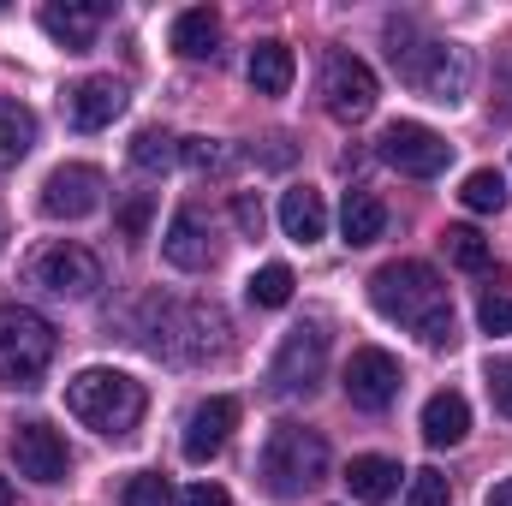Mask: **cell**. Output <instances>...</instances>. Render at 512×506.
<instances>
[{
	"instance_id": "obj_1",
	"label": "cell",
	"mask_w": 512,
	"mask_h": 506,
	"mask_svg": "<svg viewBox=\"0 0 512 506\" xmlns=\"http://www.w3.org/2000/svg\"><path fill=\"white\" fill-rule=\"evenodd\" d=\"M370 304L382 310L387 322H399V328H411L423 346H453L459 340V328H453V298H447V286H441V274L429 268V262H387L370 274Z\"/></svg>"
},
{
	"instance_id": "obj_2",
	"label": "cell",
	"mask_w": 512,
	"mask_h": 506,
	"mask_svg": "<svg viewBox=\"0 0 512 506\" xmlns=\"http://www.w3.org/2000/svg\"><path fill=\"white\" fill-rule=\"evenodd\" d=\"M387 60H393V72L417 90V96H429V102H465V90H471V54L459 48V42H441V36H423L411 18H387Z\"/></svg>"
},
{
	"instance_id": "obj_3",
	"label": "cell",
	"mask_w": 512,
	"mask_h": 506,
	"mask_svg": "<svg viewBox=\"0 0 512 506\" xmlns=\"http://www.w3.org/2000/svg\"><path fill=\"white\" fill-rule=\"evenodd\" d=\"M143 381H131L126 370H108V364H96V370H78V376L66 381V411L84 423V429H96V435H108V441H126L131 429L143 423Z\"/></svg>"
},
{
	"instance_id": "obj_4",
	"label": "cell",
	"mask_w": 512,
	"mask_h": 506,
	"mask_svg": "<svg viewBox=\"0 0 512 506\" xmlns=\"http://www.w3.org/2000/svg\"><path fill=\"white\" fill-rule=\"evenodd\" d=\"M256 471H262V489L274 501H298L316 483H328V441L316 429H304V423H274L268 441H262Z\"/></svg>"
},
{
	"instance_id": "obj_5",
	"label": "cell",
	"mask_w": 512,
	"mask_h": 506,
	"mask_svg": "<svg viewBox=\"0 0 512 506\" xmlns=\"http://www.w3.org/2000/svg\"><path fill=\"white\" fill-rule=\"evenodd\" d=\"M143 346L167 364H209L227 352V316L215 304H155V328Z\"/></svg>"
},
{
	"instance_id": "obj_6",
	"label": "cell",
	"mask_w": 512,
	"mask_h": 506,
	"mask_svg": "<svg viewBox=\"0 0 512 506\" xmlns=\"http://www.w3.org/2000/svg\"><path fill=\"white\" fill-rule=\"evenodd\" d=\"M60 352V334L42 310L30 304H0V381L6 387H36Z\"/></svg>"
},
{
	"instance_id": "obj_7",
	"label": "cell",
	"mask_w": 512,
	"mask_h": 506,
	"mask_svg": "<svg viewBox=\"0 0 512 506\" xmlns=\"http://www.w3.org/2000/svg\"><path fill=\"white\" fill-rule=\"evenodd\" d=\"M322 370H328V328H322V322H298V328L280 340L274 364H268V393H280V399H310L316 381H322Z\"/></svg>"
},
{
	"instance_id": "obj_8",
	"label": "cell",
	"mask_w": 512,
	"mask_h": 506,
	"mask_svg": "<svg viewBox=\"0 0 512 506\" xmlns=\"http://www.w3.org/2000/svg\"><path fill=\"white\" fill-rule=\"evenodd\" d=\"M382 161L399 167L405 179H435V173H447L453 143L435 126H423V120H393V126L382 131Z\"/></svg>"
},
{
	"instance_id": "obj_9",
	"label": "cell",
	"mask_w": 512,
	"mask_h": 506,
	"mask_svg": "<svg viewBox=\"0 0 512 506\" xmlns=\"http://www.w3.org/2000/svg\"><path fill=\"white\" fill-rule=\"evenodd\" d=\"M376 96H382V84H376V72L358 60V54H328V66H322V108L334 114V120H370L376 114Z\"/></svg>"
},
{
	"instance_id": "obj_10",
	"label": "cell",
	"mask_w": 512,
	"mask_h": 506,
	"mask_svg": "<svg viewBox=\"0 0 512 506\" xmlns=\"http://www.w3.org/2000/svg\"><path fill=\"white\" fill-rule=\"evenodd\" d=\"M102 191H108V179H102V167H90V161H66V167H54L48 179H42V215L48 221H84V215H96L102 209Z\"/></svg>"
},
{
	"instance_id": "obj_11",
	"label": "cell",
	"mask_w": 512,
	"mask_h": 506,
	"mask_svg": "<svg viewBox=\"0 0 512 506\" xmlns=\"http://www.w3.org/2000/svg\"><path fill=\"white\" fill-rule=\"evenodd\" d=\"M30 280L36 286H48V292H60V298H90L96 286H102V262L84 251V245H42V251L30 256Z\"/></svg>"
},
{
	"instance_id": "obj_12",
	"label": "cell",
	"mask_w": 512,
	"mask_h": 506,
	"mask_svg": "<svg viewBox=\"0 0 512 506\" xmlns=\"http://www.w3.org/2000/svg\"><path fill=\"white\" fill-rule=\"evenodd\" d=\"M346 399L358 405V411H387L393 399H399V358L382 352V346H358L352 358H346Z\"/></svg>"
},
{
	"instance_id": "obj_13",
	"label": "cell",
	"mask_w": 512,
	"mask_h": 506,
	"mask_svg": "<svg viewBox=\"0 0 512 506\" xmlns=\"http://www.w3.org/2000/svg\"><path fill=\"white\" fill-rule=\"evenodd\" d=\"M233 429H239V399H227V393H215V399H203L191 417H185V435H179V447H185V459L191 465H209L227 441H233Z\"/></svg>"
},
{
	"instance_id": "obj_14",
	"label": "cell",
	"mask_w": 512,
	"mask_h": 506,
	"mask_svg": "<svg viewBox=\"0 0 512 506\" xmlns=\"http://www.w3.org/2000/svg\"><path fill=\"white\" fill-rule=\"evenodd\" d=\"M12 465H18V477H30V483H66L72 453H66V441H60L48 423H18V435H12Z\"/></svg>"
},
{
	"instance_id": "obj_15",
	"label": "cell",
	"mask_w": 512,
	"mask_h": 506,
	"mask_svg": "<svg viewBox=\"0 0 512 506\" xmlns=\"http://www.w3.org/2000/svg\"><path fill=\"white\" fill-rule=\"evenodd\" d=\"M161 256L179 268V274H203V268H215V239H209V221H203V209H173V221H167V233H161Z\"/></svg>"
},
{
	"instance_id": "obj_16",
	"label": "cell",
	"mask_w": 512,
	"mask_h": 506,
	"mask_svg": "<svg viewBox=\"0 0 512 506\" xmlns=\"http://www.w3.org/2000/svg\"><path fill=\"white\" fill-rule=\"evenodd\" d=\"M120 114H126V84L108 78V72L78 78V84L66 90V120H72L78 131H102V126H114Z\"/></svg>"
},
{
	"instance_id": "obj_17",
	"label": "cell",
	"mask_w": 512,
	"mask_h": 506,
	"mask_svg": "<svg viewBox=\"0 0 512 506\" xmlns=\"http://www.w3.org/2000/svg\"><path fill=\"white\" fill-rule=\"evenodd\" d=\"M102 18H108V6H84V0H48L42 12H36V24L66 48V54H84V48H96V30H102Z\"/></svg>"
},
{
	"instance_id": "obj_18",
	"label": "cell",
	"mask_w": 512,
	"mask_h": 506,
	"mask_svg": "<svg viewBox=\"0 0 512 506\" xmlns=\"http://www.w3.org/2000/svg\"><path fill=\"white\" fill-rule=\"evenodd\" d=\"M280 233H286L292 245H316V239L328 233V203H322L316 185H292V191H280Z\"/></svg>"
},
{
	"instance_id": "obj_19",
	"label": "cell",
	"mask_w": 512,
	"mask_h": 506,
	"mask_svg": "<svg viewBox=\"0 0 512 506\" xmlns=\"http://www.w3.org/2000/svg\"><path fill=\"white\" fill-rule=\"evenodd\" d=\"M399 477H405V471H399L393 459H382V453H358V459L346 465V477H340V483L352 489V501L382 506V501H393V495H399Z\"/></svg>"
},
{
	"instance_id": "obj_20",
	"label": "cell",
	"mask_w": 512,
	"mask_h": 506,
	"mask_svg": "<svg viewBox=\"0 0 512 506\" xmlns=\"http://www.w3.org/2000/svg\"><path fill=\"white\" fill-rule=\"evenodd\" d=\"M471 435V405H465V393H435L429 405H423V441L429 447H459Z\"/></svg>"
},
{
	"instance_id": "obj_21",
	"label": "cell",
	"mask_w": 512,
	"mask_h": 506,
	"mask_svg": "<svg viewBox=\"0 0 512 506\" xmlns=\"http://www.w3.org/2000/svg\"><path fill=\"white\" fill-rule=\"evenodd\" d=\"M292 72H298V60H292V48L286 42H256L251 48V66H245V78H251L256 96H286L292 90Z\"/></svg>"
},
{
	"instance_id": "obj_22",
	"label": "cell",
	"mask_w": 512,
	"mask_h": 506,
	"mask_svg": "<svg viewBox=\"0 0 512 506\" xmlns=\"http://www.w3.org/2000/svg\"><path fill=\"white\" fill-rule=\"evenodd\" d=\"M340 233H346V245H376L387 233V209L376 191H346V203H340Z\"/></svg>"
},
{
	"instance_id": "obj_23",
	"label": "cell",
	"mask_w": 512,
	"mask_h": 506,
	"mask_svg": "<svg viewBox=\"0 0 512 506\" xmlns=\"http://www.w3.org/2000/svg\"><path fill=\"white\" fill-rule=\"evenodd\" d=\"M215 42H221V12H209V6H185V12L173 18V48H179L185 60H209Z\"/></svg>"
},
{
	"instance_id": "obj_24",
	"label": "cell",
	"mask_w": 512,
	"mask_h": 506,
	"mask_svg": "<svg viewBox=\"0 0 512 506\" xmlns=\"http://www.w3.org/2000/svg\"><path fill=\"white\" fill-rule=\"evenodd\" d=\"M30 149H36V114H30L24 102H6V96H0V173L18 167Z\"/></svg>"
},
{
	"instance_id": "obj_25",
	"label": "cell",
	"mask_w": 512,
	"mask_h": 506,
	"mask_svg": "<svg viewBox=\"0 0 512 506\" xmlns=\"http://www.w3.org/2000/svg\"><path fill=\"white\" fill-rule=\"evenodd\" d=\"M459 203H465L471 215H501V209H507V179H501L495 167H477V173H465Z\"/></svg>"
},
{
	"instance_id": "obj_26",
	"label": "cell",
	"mask_w": 512,
	"mask_h": 506,
	"mask_svg": "<svg viewBox=\"0 0 512 506\" xmlns=\"http://www.w3.org/2000/svg\"><path fill=\"white\" fill-rule=\"evenodd\" d=\"M292 268L286 262H268V268H256L251 280H245V298H251L256 310H280V304H292Z\"/></svg>"
},
{
	"instance_id": "obj_27",
	"label": "cell",
	"mask_w": 512,
	"mask_h": 506,
	"mask_svg": "<svg viewBox=\"0 0 512 506\" xmlns=\"http://www.w3.org/2000/svg\"><path fill=\"white\" fill-rule=\"evenodd\" d=\"M173 161H179V143H173L161 126H143L137 137H131V167H143V173H167Z\"/></svg>"
},
{
	"instance_id": "obj_28",
	"label": "cell",
	"mask_w": 512,
	"mask_h": 506,
	"mask_svg": "<svg viewBox=\"0 0 512 506\" xmlns=\"http://www.w3.org/2000/svg\"><path fill=\"white\" fill-rule=\"evenodd\" d=\"M179 161H185L191 173H203V179H209V173H233V161H239V155H233L221 137H185V143H179Z\"/></svg>"
},
{
	"instance_id": "obj_29",
	"label": "cell",
	"mask_w": 512,
	"mask_h": 506,
	"mask_svg": "<svg viewBox=\"0 0 512 506\" xmlns=\"http://www.w3.org/2000/svg\"><path fill=\"white\" fill-rule=\"evenodd\" d=\"M447 256H453L465 274H489V268H495V251H489V239H483L477 227H447Z\"/></svg>"
},
{
	"instance_id": "obj_30",
	"label": "cell",
	"mask_w": 512,
	"mask_h": 506,
	"mask_svg": "<svg viewBox=\"0 0 512 506\" xmlns=\"http://www.w3.org/2000/svg\"><path fill=\"white\" fill-rule=\"evenodd\" d=\"M120 501L126 506H173V483H167L161 471H137V477H126Z\"/></svg>"
},
{
	"instance_id": "obj_31",
	"label": "cell",
	"mask_w": 512,
	"mask_h": 506,
	"mask_svg": "<svg viewBox=\"0 0 512 506\" xmlns=\"http://www.w3.org/2000/svg\"><path fill=\"white\" fill-rule=\"evenodd\" d=\"M411 506H453V483H447L435 465L411 471Z\"/></svg>"
},
{
	"instance_id": "obj_32",
	"label": "cell",
	"mask_w": 512,
	"mask_h": 506,
	"mask_svg": "<svg viewBox=\"0 0 512 506\" xmlns=\"http://www.w3.org/2000/svg\"><path fill=\"white\" fill-rule=\"evenodd\" d=\"M477 322H483V334H512V298L489 292V298L477 304Z\"/></svg>"
},
{
	"instance_id": "obj_33",
	"label": "cell",
	"mask_w": 512,
	"mask_h": 506,
	"mask_svg": "<svg viewBox=\"0 0 512 506\" xmlns=\"http://www.w3.org/2000/svg\"><path fill=\"white\" fill-rule=\"evenodd\" d=\"M233 221H239L245 239H262V221H268V215H262V203H256L251 191H239V197H233Z\"/></svg>"
},
{
	"instance_id": "obj_34",
	"label": "cell",
	"mask_w": 512,
	"mask_h": 506,
	"mask_svg": "<svg viewBox=\"0 0 512 506\" xmlns=\"http://www.w3.org/2000/svg\"><path fill=\"white\" fill-rule=\"evenodd\" d=\"M489 393H495V411L512 417V358H495L489 364Z\"/></svg>"
},
{
	"instance_id": "obj_35",
	"label": "cell",
	"mask_w": 512,
	"mask_h": 506,
	"mask_svg": "<svg viewBox=\"0 0 512 506\" xmlns=\"http://www.w3.org/2000/svg\"><path fill=\"white\" fill-rule=\"evenodd\" d=\"M179 506H233V495H227L221 483H191V489L179 495Z\"/></svg>"
},
{
	"instance_id": "obj_36",
	"label": "cell",
	"mask_w": 512,
	"mask_h": 506,
	"mask_svg": "<svg viewBox=\"0 0 512 506\" xmlns=\"http://www.w3.org/2000/svg\"><path fill=\"white\" fill-rule=\"evenodd\" d=\"M143 221H149V197H131L126 209H120V233L126 239H143Z\"/></svg>"
},
{
	"instance_id": "obj_37",
	"label": "cell",
	"mask_w": 512,
	"mask_h": 506,
	"mask_svg": "<svg viewBox=\"0 0 512 506\" xmlns=\"http://www.w3.org/2000/svg\"><path fill=\"white\" fill-rule=\"evenodd\" d=\"M489 506H512V477L501 483V489H489Z\"/></svg>"
},
{
	"instance_id": "obj_38",
	"label": "cell",
	"mask_w": 512,
	"mask_h": 506,
	"mask_svg": "<svg viewBox=\"0 0 512 506\" xmlns=\"http://www.w3.org/2000/svg\"><path fill=\"white\" fill-rule=\"evenodd\" d=\"M0 506H12V489H6V477H0Z\"/></svg>"
},
{
	"instance_id": "obj_39",
	"label": "cell",
	"mask_w": 512,
	"mask_h": 506,
	"mask_svg": "<svg viewBox=\"0 0 512 506\" xmlns=\"http://www.w3.org/2000/svg\"><path fill=\"white\" fill-rule=\"evenodd\" d=\"M0 239H6V227H0Z\"/></svg>"
}]
</instances>
